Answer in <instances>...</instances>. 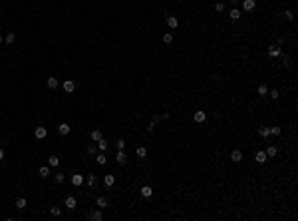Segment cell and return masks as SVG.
<instances>
[{
    "mask_svg": "<svg viewBox=\"0 0 298 221\" xmlns=\"http://www.w3.org/2000/svg\"><path fill=\"white\" fill-rule=\"evenodd\" d=\"M34 135H36L38 140H44V138L48 135V130H46V127H42V126H40V127H36V132H34Z\"/></svg>",
    "mask_w": 298,
    "mask_h": 221,
    "instance_id": "obj_1",
    "label": "cell"
},
{
    "mask_svg": "<svg viewBox=\"0 0 298 221\" xmlns=\"http://www.w3.org/2000/svg\"><path fill=\"white\" fill-rule=\"evenodd\" d=\"M254 6H256V2H254V0H245V2H243V8H245L246 12H252Z\"/></svg>",
    "mask_w": 298,
    "mask_h": 221,
    "instance_id": "obj_2",
    "label": "cell"
},
{
    "mask_svg": "<svg viewBox=\"0 0 298 221\" xmlns=\"http://www.w3.org/2000/svg\"><path fill=\"white\" fill-rule=\"evenodd\" d=\"M58 132H60V135H68L70 134V126H68L66 121H62V124L58 126Z\"/></svg>",
    "mask_w": 298,
    "mask_h": 221,
    "instance_id": "obj_3",
    "label": "cell"
},
{
    "mask_svg": "<svg viewBox=\"0 0 298 221\" xmlns=\"http://www.w3.org/2000/svg\"><path fill=\"white\" fill-rule=\"evenodd\" d=\"M115 160H117V163H121V165H123V163H127V155H125V151H123V149H119L117 155H115Z\"/></svg>",
    "mask_w": 298,
    "mask_h": 221,
    "instance_id": "obj_4",
    "label": "cell"
},
{
    "mask_svg": "<svg viewBox=\"0 0 298 221\" xmlns=\"http://www.w3.org/2000/svg\"><path fill=\"white\" fill-rule=\"evenodd\" d=\"M64 90H66L68 94H72L74 90H76V84H74L72 80H64Z\"/></svg>",
    "mask_w": 298,
    "mask_h": 221,
    "instance_id": "obj_5",
    "label": "cell"
},
{
    "mask_svg": "<svg viewBox=\"0 0 298 221\" xmlns=\"http://www.w3.org/2000/svg\"><path fill=\"white\" fill-rule=\"evenodd\" d=\"M72 183L76 185V187H78V185H82V183H84V175L74 173V175H72Z\"/></svg>",
    "mask_w": 298,
    "mask_h": 221,
    "instance_id": "obj_6",
    "label": "cell"
},
{
    "mask_svg": "<svg viewBox=\"0 0 298 221\" xmlns=\"http://www.w3.org/2000/svg\"><path fill=\"white\" fill-rule=\"evenodd\" d=\"M103 183H106L107 187H113V183H115V175H111V173L106 175V177H103Z\"/></svg>",
    "mask_w": 298,
    "mask_h": 221,
    "instance_id": "obj_7",
    "label": "cell"
},
{
    "mask_svg": "<svg viewBox=\"0 0 298 221\" xmlns=\"http://www.w3.org/2000/svg\"><path fill=\"white\" fill-rule=\"evenodd\" d=\"M167 26H169V28H173V30H175V28L179 26V20H177V18H175V16H169V18H167Z\"/></svg>",
    "mask_w": 298,
    "mask_h": 221,
    "instance_id": "obj_8",
    "label": "cell"
},
{
    "mask_svg": "<svg viewBox=\"0 0 298 221\" xmlns=\"http://www.w3.org/2000/svg\"><path fill=\"white\" fill-rule=\"evenodd\" d=\"M205 120H207V114H205V112H195V121H197V124H203Z\"/></svg>",
    "mask_w": 298,
    "mask_h": 221,
    "instance_id": "obj_9",
    "label": "cell"
},
{
    "mask_svg": "<svg viewBox=\"0 0 298 221\" xmlns=\"http://www.w3.org/2000/svg\"><path fill=\"white\" fill-rule=\"evenodd\" d=\"M76 205H78L76 197H66V207L68 209H76Z\"/></svg>",
    "mask_w": 298,
    "mask_h": 221,
    "instance_id": "obj_10",
    "label": "cell"
},
{
    "mask_svg": "<svg viewBox=\"0 0 298 221\" xmlns=\"http://www.w3.org/2000/svg\"><path fill=\"white\" fill-rule=\"evenodd\" d=\"M141 195H143V197H151V195H153V189L149 187V185H143V187H141Z\"/></svg>",
    "mask_w": 298,
    "mask_h": 221,
    "instance_id": "obj_11",
    "label": "cell"
},
{
    "mask_svg": "<svg viewBox=\"0 0 298 221\" xmlns=\"http://www.w3.org/2000/svg\"><path fill=\"white\" fill-rule=\"evenodd\" d=\"M266 160H268V157H266L264 151H256V163H264Z\"/></svg>",
    "mask_w": 298,
    "mask_h": 221,
    "instance_id": "obj_12",
    "label": "cell"
},
{
    "mask_svg": "<svg viewBox=\"0 0 298 221\" xmlns=\"http://www.w3.org/2000/svg\"><path fill=\"white\" fill-rule=\"evenodd\" d=\"M135 154H137V157L145 160V157H147V149H145V147H137V149H135Z\"/></svg>",
    "mask_w": 298,
    "mask_h": 221,
    "instance_id": "obj_13",
    "label": "cell"
},
{
    "mask_svg": "<svg viewBox=\"0 0 298 221\" xmlns=\"http://www.w3.org/2000/svg\"><path fill=\"white\" fill-rule=\"evenodd\" d=\"M264 154H266V157H274V155L278 154V149H276L274 146H270V147H268V149L264 151Z\"/></svg>",
    "mask_w": 298,
    "mask_h": 221,
    "instance_id": "obj_14",
    "label": "cell"
},
{
    "mask_svg": "<svg viewBox=\"0 0 298 221\" xmlns=\"http://www.w3.org/2000/svg\"><path fill=\"white\" fill-rule=\"evenodd\" d=\"M231 160H232V161H240V160H243V154H240L238 149H235V151L231 154Z\"/></svg>",
    "mask_w": 298,
    "mask_h": 221,
    "instance_id": "obj_15",
    "label": "cell"
},
{
    "mask_svg": "<svg viewBox=\"0 0 298 221\" xmlns=\"http://www.w3.org/2000/svg\"><path fill=\"white\" fill-rule=\"evenodd\" d=\"M101 217H103V215L99 213V211H92V213H90V219L92 221H101Z\"/></svg>",
    "mask_w": 298,
    "mask_h": 221,
    "instance_id": "obj_16",
    "label": "cell"
},
{
    "mask_svg": "<svg viewBox=\"0 0 298 221\" xmlns=\"http://www.w3.org/2000/svg\"><path fill=\"white\" fill-rule=\"evenodd\" d=\"M24 207H26V199H24V197H18V199H16V209H24Z\"/></svg>",
    "mask_w": 298,
    "mask_h": 221,
    "instance_id": "obj_17",
    "label": "cell"
},
{
    "mask_svg": "<svg viewBox=\"0 0 298 221\" xmlns=\"http://www.w3.org/2000/svg\"><path fill=\"white\" fill-rule=\"evenodd\" d=\"M95 160H98V163H99V165H106L107 157H106V154H98V155H95Z\"/></svg>",
    "mask_w": 298,
    "mask_h": 221,
    "instance_id": "obj_18",
    "label": "cell"
},
{
    "mask_svg": "<svg viewBox=\"0 0 298 221\" xmlns=\"http://www.w3.org/2000/svg\"><path fill=\"white\" fill-rule=\"evenodd\" d=\"M268 56H270V58H276V56H280V50H278V48H274V46L268 48Z\"/></svg>",
    "mask_w": 298,
    "mask_h": 221,
    "instance_id": "obj_19",
    "label": "cell"
},
{
    "mask_svg": "<svg viewBox=\"0 0 298 221\" xmlns=\"http://www.w3.org/2000/svg\"><path fill=\"white\" fill-rule=\"evenodd\" d=\"M48 88H50V90H56V88H58V80H56V78H48Z\"/></svg>",
    "mask_w": 298,
    "mask_h": 221,
    "instance_id": "obj_20",
    "label": "cell"
},
{
    "mask_svg": "<svg viewBox=\"0 0 298 221\" xmlns=\"http://www.w3.org/2000/svg\"><path fill=\"white\" fill-rule=\"evenodd\" d=\"M101 138H103V135H101V132H99V130H93V132H92V140H93V141H99Z\"/></svg>",
    "mask_w": 298,
    "mask_h": 221,
    "instance_id": "obj_21",
    "label": "cell"
},
{
    "mask_svg": "<svg viewBox=\"0 0 298 221\" xmlns=\"http://www.w3.org/2000/svg\"><path fill=\"white\" fill-rule=\"evenodd\" d=\"M48 163H50L52 168H56V165H58V163H60V160H58V157H56V155H50V157H48Z\"/></svg>",
    "mask_w": 298,
    "mask_h": 221,
    "instance_id": "obj_22",
    "label": "cell"
},
{
    "mask_svg": "<svg viewBox=\"0 0 298 221\" xmlns=\"http://www.w3.org/2000/svg\"><path fill=\"white\" fill-rule=\"evenodd\" d=\"M95 205H98V207H106L107 199H106V197H98V199H95Z\"/></svg>",
    "mask_w": 298,
    "mask_h": 221,
    "instance_id": "obj_23",
    "label": "cell"
},
{
    "mask_svg": "<svg viewBox=\"0 0 298 221\" xmlns=\"http://www.w3.org/2000/svg\"><path fill=\"white\" fill-rule=\"evenodd\" d=\"M40 175H42V177H48V175H50V168H48V165H42V168H40Z\"/></svg>",
    "mask_w": 298,
    "mask_h": 221,
    "instance_id": "obj_24",
    "label": "cell"
},
{
    "mask_svg": "<svg viewBox=\"0 0 298 221\" xmlns=\"http://www.w3.org/2000/svg\"><path fill=\"white\" fill-rule=\"evenodd\" d=\"M95 143H98V147L101 149V151H103V149H107V140H103V138H101L99 141H95Z\"/></svg>",
    "mask_w": 298,
    "mask_h": 221,
    "instance_id": "obj_25",
    "label": "cell"
},
{
    "mask_svg": "<svg viewBox=\"0 0 298 221\" xmlns=\"http://www.w3.org/2000/svg\"><path fill=\"white\" fill-rule=\"evenodd\" d=\"M256 92H258V96H266V94H268V88H266L264 84H262V86H258V90H256Z\"/></svg>",
    "mask_w": 298,
    "mask_h": 221,
    "instance_id": "obj_26",
    "label": "cell"
},
{
    "mask_svg": "<svg viewBox=\"0 0 298 221\" xmlns=\"http://www.w3.org/2000/svg\"><path fill=\"white\" fill-rule=\"evenodd\" d=\"M258 134L262 135V138H268V135H270V130H268V127H260V130H258Z\"/></svg>",
    "mask_w": 298,
    "mask_h": 221,
    "instance_id": "obj_27",
    "label": "cell"
},
{
    "mask_svg": "<svg viewBox=\"0 0 298 221\" xmlns=\"http://www.w3.org/2000/svg\"><path fill=\"white\" fill-rule=\"evenodd\" d=\"M86 183L90 185V187H92V185H95V175H87V177H86Z\"/></svg>",
    "mask_w": 298,
    "mask_h": 221,
    "instance_id": "obj_28",
    "label": "cell"
},
{
    "mask_svg": "<svg viewBox=\"0 0 298 221\" xmlns=\"http://www.w3.org/2000/svg\"><path fill=\"white\" fill-rule=\"evenodd\" d=\"M14 40H16V36H14L12 32H10V34L6 36V38H4V42H6V44H14Z\"/></svg>",
    "mask_w": 298,
    "mask_h": 221,
    "instance_id": "obj_29",
    "label": "cell"
},
{
    "mask_svg": "<svg viewBox=\"0 0 298 221\" xmlns=\"http://www.w3.org/2000/svg\"><path fill=\"white\" fill-rule=\"evenodd\" d=\"M240 18V12L238 10H231V20H238Z\"/></svg>",
    "mask_w": 298,
    "mask_h": 221,
    "instance_id": "obj_30",
    "label": "cell"
},
{
    "mask_svg": "<svg viewBox=\"0 0 298 221\" xmlns=\"http://www.w3.org/2000/svg\"><path fill=\"white\" fill-rule=\"evenodd\" d=\"M163 42H165V44H171L173 42V34H165V36H163Z\"/></svg>",
    "mask_w": 298,
    "mask_h": 221,
    "instance_id": "obj_31",
    "label": "cell"
},
{
    "mask_svg": "<svg viewBox=\"0 0 298 221\" xmlns=\"http://www.w3.org/2000/svg\"><path fill=\"white\" fill-rule=\"evenodd\" d=\"M115 146H117V149H125V141H123V140H117V141H115Z\"/></svg>",
    "mask_w": 298,
    "mask_h": 221,
    "instance_id": "obj_32",
    "label": "cell"
},
{
    "mask_svg": "<svg viewBox=\"0 0 298 221\" xmlns=\"http://www.w3.org/2000/svg\"><path fill=\"white\" fill-rule=\"evenodd\" d=\"M272 135H280V127H268Z\"/></svg>",
    "mask_w": 298,
    "mask_h": 221,
    "instance_id": "obj_33",
    "label": "cell"
},
{
    "mask_svg": "<svg viewBox=\"0 0 298 221\" xmlns=\"http://www.w3.org/2000/svg\"><path fill=\"white\" fill-rule=\"evenodd\" d=\"M284 16H286V20H292V18H294V12H292V10H286Z\"/></svg>",
    "mask_w": 298,
    "mask_h": 221,
    "instance_id": "obj_34",
    "label": "cell"
},
{
    "mask_svg": "<svg viewBox=\"0 0 298 221\" xmlns=\"http://www.w3.org/2000/svg\"><path fill=\"white\" fill-rule=\"evenodd\" d=\"M215 10H217V12H223V10H225V4H223V2H219L217 6H215Z\"/></svg>",
    "mask_w": 298,
    "mask_h": 221,
    "instance_id": "obj_35",
    "label": "cell"
},
{
    "mask_svg": "<svg viewBox=\"0 0 298 221\" xmlns=\"http://www.w3.org/2000/svg\"><path fill=\"white\" fill-rule=\"evenodd\" d=\"M60 213H62V211H60V207H52V215H54V217H58Z\"/></svg>",
    "mask_w": 298,
    "mask_h": 221,
    "instance_id": "obj_36",
    "label": "cell"
},
{
    "mask_svg": "<svg viewBox=\"0 0 298 221\" xmlns=\"http://www.w3.org/2000/svg\"><path fill=\"white\" fill-rule=\"evenodd\" d=\"M56 181L62 183V181H64V173H56Z\"/></svg>",
    "mask_w": 298,
    "mask_h": 221,
    "instance_id": "obj_37",
    "label": "cell"
},
{
    "mask_svg": "<svg viewBox=\"0 0 298 221\" xmlns=\"http://www.w3.org/2000/svg\"><path fill=\"white\" fill-rule=\"evenodd\" d=\"M87 154H90V155L95 154V146H90V147H87Z\"/></svg>",
    "mask_w": 298,
    "mask_h": 221,
    "instance_id": "obj_38",
    "label": "cell"
},
{
    "mask_svg": "<svg viewBox=\"0 0 298 221\" xmlns=\"http://www.w3.org/2000/svg\"><path fill=\"white\" fill-rule=\"evenodd\" d=\"M270 98H272V100H276V98H278V90H272V92H270Z\"/></svg>",
    "mask_w": 298,
    "mask_h": 221,
    "instance_id": "obj_39",
    "label": "cell"
},
{
    "mask_svg": "<svg viewBox=\"0 0 298 221\" xmlns=\"http://www.w3.org/2000/svg\"><path fill=\"white\" fill-rule=\"evenodd\" d=\"M4 160V149H0V161Z\"/></svg>",
    "mask_w": 298,
    "mask_h": 221,
    "instance_id": "obj_40",
    "label": "cell"
},
{
    "mask_svg": "<svg viewBox=\"0 0 298 221\" xmlns=\"http://www.w3.org/2000/svg\"><path fill=\"white\" fill-rule=\"evenodd\" d=\"M231 2H238V0H231Z\"/></svg>",
    "mask_w": 298,
    "mask_h": 221,
    "instance_id": "obj_41",
    "label": "cell"
},
{
    "mask_svg": "<svg viewBox=\"0 0 298 221\" xmlns=\"http://www.w3.org/2000/svg\"><path fill=\"white\" fill-rule=\"evenodd\" d=\"M0 44H2V38H0Z\"/></svg>",
    "mask_w": 298,
    "mask_h": 221,
    "instance_id": "obj_42",
    "label": "cell"
}]
</instances>
